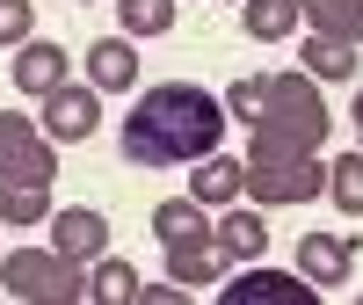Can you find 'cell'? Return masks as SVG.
Listing matches in <instances>:
<instances>
[{
    "label": "cell",
    "mask_w": 363,
    "mask_h": 305,
    "mask_svg": "<svg viewBox=\"0 0 363 305\" xmlns=\"http://www.w3.org/2000/svg\"><path fill=\"white\" fill-rule=\"evenodd\" d=\"M225 95H211L196 80H160L145 87L124 116V160L131 167H196L225 138Z\"/></svg>",
    "instance_id": "cell-1"
},
{
    "label": "cell",
    "mask_w": 363,
    "mask_h": 305,
    "mask_svg": "<svg viewBox=\"0 0 363 305\" xmlns=\"http://www.w3.org/2000/svg\"><path fill=\"white\" fill-rule=\"evenodd\" d=\"M327 102H320V80L298 66V73H269V102L247 124V160H306V152L327 145Z\"/></svg>",
    "instance_id": "cell-2"
},
{
    "label": "cell",
    "mask_w": 363,
    "mask_h": 305,
    "mask_svg": "<svg viewBox=\"0 0 363 305\" xmlns=\"http://www.w3.org/2000/svg\"><path fill=\"white\" fill-rule=\"evenodd\" d=\"M0 284H8L22 305H80L87 298V269L66 262L58 248H8Z\"/></svg>",
    "instance_id": "cell-3"
},
{
    "label": "cell",
    "mask_w": 363,
    "mask_h": 305,
    "mask_svg": "<svg viewBox=\"0 0 363 305\" xmlns=\"http://www.w3.org/2000/svg\"><path fill=\"white\" fill-rule=\"evenodd\" d=\"M327 196V160L306 152V160H247V204L277 211V204H313Z\"/></svg>",
    "instance_id": "cell-4"
},
{
    "label": "cell",
    "mask_w": 363,
    "mask_h": 305,
    "mask_svg": "<svg viewBox=\"0 0 363 305\" xmlns=\"http://www.w3.org/2000/svg\"><path fill=\"white\" fill-rule=\"evenodd\" d=\"M0 174H15V182H44V189H51V174H58V145L44 138L37 116L0 109Z\"/></svg>",
    "instance_id": "cell-5"
},
{
    "label": "cell",
    "mask_w": 363,
    "mask_h": 305,
    "mask_svg": "<svg viewBox=\"0 0 363 305\" xmlns=\"http://www.w3.org/2000/svg\"><path fill=\"white\" fill-rule=\"evenodd\" d=\"M218 305H327V298H320V284L298 277V269H262V262H247V269L218 291Z\"/></svg>",
    "instance_id": "cell-6"
},
{
    "label": "cell",
    "mask_w": 363,
    "mask_h": 305,
    "mask_svg": "<svg viewBox=\"0 0 363 305\" xmlns=\"http://www.w3.org/2000/svg\"><path fill=\"white\" fill-rule=\"evenodd\" d=\"M37 124H44L51 145H87V138L102 131V87H73V80H66V87H51Z\"/></svg>",
    "instance_id": "cell-7"
},
{
    "label": "cell",
    "mask_w": 363,
    "mask_h": 305,
    "mask_svg": "<svg viewBox=\"0 0 363 305\" xmlns=\"http://www.w3.org/2000/svg\"><path fill=\"white\" fill-rule=\"evenodd\" d=\"M225 269H233V255H225L218 226H211V233H189V240H167V284L211 291V284H225Z\"/></svg>",
    "instance_id": "cell-8"
},
{
    "label": "cell",
    "mask_w": 363,
    "mask_h": 305,
    "mask_svg": "<svg viewBox=\"0 0 363 305\" xmlns=\"http://www.w3.org/2000/svg\"><path fill=\"white\" fill-rule=\"evenodd\" d=\"M51 248L66 255V262H80V269H95L102 255H109V218L95 204H66V211H51Z\"/></svg>",
    "instance_id": "cell-9"
},
{
    "label": "cell",
    "mask_w": 363,
    "mask_h": 305,
    "mask_svg": "<svg viewBox=\"0 0 363 305\" xmlns=\"http://www.w3.org/2000/svg\"><path fill=\"white\" fill-rule=\"evenodd\" d=\"M356 269V233H298V277L320 291H342Z\"/></svg>",
    "instance_id": "cell-10"
},
{
    "label": "cell",
    "mask_w": 363,
    "mask_h": 305,
    "mask_svg": "<svg viewBox=\"0 0 363 305\" xmlns=\"http://www.w3.org/2000/svg\"><path fill=\"white\" fill-rule=\"evenodd\" d=\"M8 66H15V95H51V87H66L73 80V58L66 51H58L51 37H29V44H15V58H8Z\"/></svg>",
    "instance_id": "cell-11"
},
{
    "label": "cell",
    "mask_w": 363,
    "mask_h": 305,
    "mask_svg": "<svg viewBox=\"0 0 363 305\" xmlns=\"http://www.w3.org/2000/svg\"><path fill=\"white\" fill-rule=\"evenodd\" d=\"M131 80H138V44L124 37V29L87 44V87H102V95H131Z\"/></svg>",
    "instance_id": "cell-12"
},
{
    "label": "cell",
    "mask_w": 363,
    "mask_h": 305,
    "mask_svg": "<svg viewBox=\"0 0 363 305\" xmlns=\"http://www.w3.org/2000/svg\"><path fill=\"white\" fill-rule=\"evenodd\" d=\"M189 196H196L203 211H225V204H240V196H247V160H225V152L196 160V174H189Z\"/></svg>",
    "instance_id": "cell-13"
},
{
    "label": "cell",
    "mask_w": 363,
    "mask_h": 305,
    "mask_svg": "<svg viewBox=\"0 0 363 305\" xmlns=\"http://www.w3.org/2000/svg\"><path fill=\"white\" fill-rule=\"evenodd\" d=\"M218 240H225V255L233 262H262L269 255V218H262V204H225V218H218Z\"/></svg>",
    "instance_id": "cell-14"
},
{
    "label": "cell",
    "mask_w": 363,
    "mask_h": 305,
    "mask_svg": "<svg viewBox=\"0 0 363 305\" xmlns=\"http://www.w3.org/2000/svg\"><path fill=\"white\" fill-rule=\"evenodd\" d=\"M138 269L124 262V255H102L95 269H87V305H138Z\"/></svg>",
    "instance_id": "cell-15"
},
{
    "label": "cell",
    "mask_w": 363,
    "mask_h": 305,
    "mask_svg": "<svg viewBox=\"0 0 363 305\" xmlns=\"http://www.w3.org/2000/svg\"><path fill=\"white\" fill-rule=\"evenodd\" d=\"M0 226H51V189L0 174Z\"/></svg>",
    "instance_id": "cell-16"
},
{
    "label": "cell",
    "mask_w": 363,
    "mask_h": 305,
    "mask_svg": "<svg viewBox=\"0 0 363 305\" xmlns=\"http://www.w3.org/2000/svg\"><path fill=\"white\" fill-rule=\"evenodd\" d=\"M240 22H247L255 44H284L291 29L306 22V8H298V0H247V8H240Z\"/></svg>",
    "instance_id": "cell-17"
},
{
    "label": "cell",
    "mask_w": 363,
    "mask_h": 305,
    "mask_svg": "<svg viewBox=\"0 0 363 305\" xmlns=\"http://www.w3.org/2000/svg\"><path fill=\"white\" fill-rule=\"evenodd\" d=\"M356 58H363V44H349V37H306V73L313 80H349L356 73Z\"/></svg>",
    "instance_id": "cell-18"
},
{
    "label": "cell",
    "mask_w": 363,
    "mask_h": 305,
    "mask_svg": "<svg viewBox=\"0 0 363 305\" xmlns=\"http://www.w3.org/2000/svg\"><path fill=\"white\" fill-rule=\"evenodd\" d=\"M153 233H160V248L167 240H189V233H211V211L196 196H160L153 204Z\"/></svg>",
    "instance_id": "cell-19"
},
{
    "label": "cell",
    "mask_w": 363,
    "mask_h": 305,
    "mask_svg": "<svg viewBox=\"0 0 363 305\" xmlns=\"http://www.w3.org/2000/svg\"><path fill=\"white\" fill-rule=\"evenodd\" d=\"M116 22H124V37H131V44L167 37V29H174V0H116Z\"/></svg>",
    "instance_id": "cell-20"
},
{
    "label": "cell",
    "mask_w": 363,
    "mask_h": 305,
    "mask_svg": "<svg viewBox=\"0 0 363 305\" xmlns=\"http://www.w3.org/2000/svg\"><path fill=\"white\" fill-rule=\"evenodd\" d=\"M327 196H335L349 218H363V145H356V152H342V160L327 167Z\"/></svg>",
    "instance_id": "cell-21"
},
{
    "label": "cell",
    "mask_w": 363,
    "mask_h": 305,
    "mask_svg": "<svg viewBox=\"0 0 363 305\" xmlns=\"http://www.w3.org/2000/svg\"><path fill=\"white\" fill-rule=\"evenodd\" d=\"M262 102H269V73H240V80L225 87V116H240V124H255Z\"/></svg>",
    "instance_id": "cell-22"
},
{
    "label": "cell",
    "mask_w": 363,
    "mask_h": 305,
    "mask_svg": "<svg viewBox=\"0 0 363 305\" xmlns=\"http://www.w3.org/2000/svg\"><path fill=\"white\" fill-rule=\"evenodd\" d=\"M298 8H306V22L320 29V37H349V22H356V0H298Z\"/></svg>",
    "instance_id": "cell-23"
},
{
    "label": "cell",
    "mask_w": 363,
    "mask_h": 305,
    "mask_svg": "<svg viewBox=\"0 0 363 305\" xmlns=\"http://www.w3.org/2000/svg\"><path fill=\"white\" fill-rule=\"evenodd\" d=\"M29 37H37V8L29 0H0V51H15Z\"/></svg>",
    "instance_id": "cell-24"
},
{
    "label": "cell",
    "mask_w": 363,
    "mask_h": 305,
    "mask_svg": "<svg viewBox=\"0 0 363 305\" xmlns=\"http://www.w3.org/2000/svg\"><path fill=\"white\" fill-rule=\"evenodd\" d=\"M138 305H189V291H182V284H145Z\"/></svg>",
    "instance_id": "cell-25"
},
{
    "label": "cell",
    "mask_w": 363,
    "mask_h": 305,
    "mask_svg": "<svg viewBox=\"0 0 363 305\" xmlns=\"http://www.w3.org/2000/svg\"><path fill=\"white\" fill-rule=\"evenodd\" d=\"M349 116H356V145H363V87H356V109Z\"/></svg>",
    "instance_id": "cell-26"
},
{
    "label": "cell",
    "mask_w": 363,
    "mask_h": 305,
    "mask_svg": "<svg viewBox=\"0 0 363 305\" xmlns=\"http://www.w3.org/2000/svg\"><path fill=\"white\" fill-rule=\"evenodd\" d=\"M349 37H356V44H363V0H356V22H349Z\"/></svg>",
    "instance_id": "cell-27"
},
{
    "label": "cell",
    "mask_w": 363,
    "mask_h": 305,
    "mask_svg": "<svg viewBox=\"0 0 363 305\" xmlns=\"http://www.w3.org/2000/svg\"><path fill=\"white\" fill-rule=\"evenodd\" d=\"M233 8H247V0H233Z\"/></svg>",
    "instance_id": "cell-28"
},
{
    "label": "cell",
    "mask_w": 363,
    "mask_h": 305,
    "mask_svg": "<svg viewBox=\"0 0 363 305\" xmlns=\"http://www.w3.org/2000/svg\"><path fill=\"white\" fill-rule=\"evenodd\" d=\"M73 8H87V0H73Z\"/></svg>",
    "instance_id": "cell-29"
},
{
    "label": "cell",
    "mask_w": 363,
    "mask_h": 305,
    "mask_svg": "<svg viewBox=\"0 0 363 305\" xmlns=\"http://www.w3.org/2000/svg\"><path fill=\"white\" fill-rule=\"evenodd\" d=\"M356 305H363V291H356Z\"/></svg>",
    "instance_id": "cell-30"
}]
</instances>
